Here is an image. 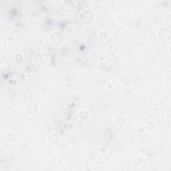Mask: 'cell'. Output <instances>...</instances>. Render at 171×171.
<instances>
[{
  "mask_svg": "<svg viewBox=\"0 0 171 171\" xmlns=\"http://www.w3.org/2000/svg\"><path fill=\"white\" fill-rule=\"evenodd\" d=\"M79 18L80 22L85 25H90L94 22L95 14L92 10L89 9H83L80 12Z\"/></svg>",
  "mask_w": 171,
  "mask_h": 171,
  "instance_id": "obj_1",
  "label": "cell"
},
{
  "mask_svg": "<svg viewBox=\"0 0 171 171\" xmlns=\"http://www.w3.org/2000/svg\"><path fill=\"white\" fill-rule=\"evenodd\" d=\"M112 25L116 31L122 32L126 28V20L122 16H117L112 19Z\"/></svg>",
  "mask_w": 171,
  "mask_h": 171,
  "instance_id": "obj_2",
  "label": "cell"
},
{
  "mask_svg": "<svg viewBox=\"0 0 171 171\" xmlns=\"http://www.w3.org/2000/svg\"><path fill=\"white\" fill-rule=\"evenodd\" d=\"M40 62L45 67L52 66L55 61V57L52 53L49 52H43L40 56Z\"/></svg>",
  "mask_w": 171,
  "mask_h": 171,
  "instance_id": "obj_3",
  "label": "cell"
},
{
  "mask_svg": "<svg viewBox=\"0 0 171 171\" xmlns=\"http://www.w3.org/2000/svg\"><path fill=\"white\" fill-rule=\"evenodd\" d=\"M50 40L52 45L59 46H61L63 43V40H64V38H63L62 33L58 32H55L50 34Z\"/></svg>",
  "mask_w": 171,
  "mask_h": 171,
  "instance_id": "obj_4",
  "label": "cell"
},
{
  "mask_svg": "<svg viewBox=\"0 0 171 171\" xmlns=\"http://www.w3.org/2000/svg\"><path fill=\"white\" fill-rule=\"evenodd\" d=\"M158 38L162 42H168L171 38V32L170 28H162L159 30Z\"/></svg>",
  "mask_w": 171,
  "mask_h": 171,
  "instance_id": "obj_5",
  "label": "cell"
},
{
  "mask_svg": "<svg viewBox=\"0 0 171 171\" xmlns=\"http://www.w3.org/2000/svg\"><path fill=\"white\" fill-rule=\"evenodd\" d=\"M75 3L71 0H66L62 3L61 8L63 12L67 13H71L75 9Z\"/></svg>",
  "mask_w": 171,
  "mask_h": 171,
  "instance_id": "obj_6",
  "label": "cell"
},
{
  "mask_svg": "<svg viewBox=\"0 0 171 171\" xmlns=\"http://www.w3.org/2000/svg\"><path fill=\"white\" fill-rule=\"evenodd\" d=\"M38 106L34 102H29L26 106V111L29 115H34L38 112Z\"/></svg>",
  "mask_w": 171,
  "mask_h": 171,
  "instance_id": "obj_7",
  "label": "cell"
},
{
  "mask_svg": "<svg viewBox=\"0 0 171 171\" xmlns=\"http://www.w3.org/2000/svg\"><path fill=\"white\" fill-rule=\"evenodd\" d=\"M120 83L124 87L128 88V87H130L132 85L133 80L131 76L128 75H124L120 78Z\"/></svg>",
  "mask_w": 171,
  "mask_h": 171,
  "instance_id": "obj_8",
  "label": "cell"
},
{
  "mask_svg": "<svg viewBox=\"0 0 171 171\" xmlns=\"http://www.w3.org/2000/svg\"><path fill=\"white\" fill-rule=\"evenodd\" d=\"M106 53L110 57H115L118 53V47L115 44H110L107 46L106 48Z\"/></svg>",
  "mask_w": 171,
  "mask_h": 171,
  "instance_id": "obj_9",
  "label": "cell"
},
{
  "mask_svg": "<svg viewBox=\"0 0 171 171\" xmlns=\"http://www.w3.org/2000/svg\"><path fill=\"white\" fill-rule=\"evenodd\" d=\"M98 162L101 165L105 166L110 161L109 155L107 153H102L98 156Z\"/></svg>",
  "mask_w": 171,
  "mask_h": 171,
  "instance_id": "obj_10",
  "label": "cell"
},
{
  "mask_svg": "<svg viewBox=\"0 0 171 171\" xmlns=\"http://www.w3.org/2000/svg\"><path fill=\"white\" fill-rule=\"evenodd\" d=\"M48 141L50 145H56L60 141V136L56 134H50L48 137Z\"/></svg>",
  "mask_w": 171,
  "mask_h": 171,
  "instance_id": "obj_11",
  "label": "cell"
},
{
  "mask_svg": "<svg viewBox=\"0 0 171 171\" xmlns=\"http://www.w3.org/2000/svg\"><path fill=\"white\" fill-rule=\"evenodd\" d=\"M114 122H115V125L117 126H122L125 125L126 122V117L123 115H119L115 117V120H114Z\"/></svg>",
  "mask_w": 171,
  "mask_h": 171,
  "instance_id": "obj_12",
  "label": "cell"
},
{
  "mask_svg": "<svg viewBox=\"0 0 171 171\" xmlns=\"http://www.w3.org/2000/svg\"><path fill=\"white\" fill-rule=\"evenodd\" d=\"M6 140L7 141L9 142V143H13L14 142L16 139H17V136L15 135V133H13L12 132H9L6 135Z\"/></svg>",
  "mask_w": 171,
  "mask_h": 171,
  "instance_id": "obj_13",
  "label": "cell"
},
{
  "mask_svg": "<svg viewBox=\"0 0 171 171\" xmlns=\"http://www.w3.org/2000/svg\"><path fill=\"white\" fill-rule=\"evenodd\" d=\"M78 117L80 119H81V120H84V121H85V120H87L88 119L89 113L88 111H87V110H82L79 112Z\"/></svg>",
  "mask_w": 171,
  "mask_h": 171,
  "instance_id": "obj_14",
  "label": "cell"
},
{
  "mask_svg": "<svg viewBox=\"0 0 171 171\" xmlns=\"http://www.w3.org/2000/svg\"><path fill=\"white\" fill-rule=\"evenodd\" d=\"M145 128L148 132H151L155 129V123L152 121H148L145 123Z\"/></svg>",
  "mask_w": 171,
  "mask_h": 171,
  "instance_id": "obj_15",
  "label": "cell"
},
{
  "mask_svg": "<svg viewBox=\"0 0 171 171\" xmlns=\"http://www.w3.org/2000/svg\"><path fill=\"white\" fill-rule=\"evenodd\" d=\"M143 159L140 156H136L133 159V164L136 166H139L142 164Z\"/></svg>",
  "mask_w": 171,
  "mask_h": 171,
  "instance_id": "obj_16",
  "label": "cell"
},
{
  "mask_svg": "<svg viewBox=\"0 0 171 171\" xmlns=\"http://www.w3.org/2000/svg\"><path fill=\"white\" fill-rule=\"evenodd\" d=\"M76 126L78 128H82L84 127L85 126V123L84 120H81V119H79L76 121Z\"/></svg>",
  "mask_w": 171,
  "mask_h": 171,
  "instance_id": "obj_17",
  "label": "cell"
},
{
  "mask_svg": "<svg viewBox=\"0 0 171 171\" xmlns=\"http://www.w3.org/2000/svg\"><path fill=\"white\" fill-rule=\"evenodd\" d=\"M100 37L102 39H106L108 38V33L106 31H102L100 33Z\"/></svg>",
  "mask_w": 171,
  "mask_h": 171,
  "instance_id": "obj_18",
  "label": "cell"
},
{
  "mask_svg": "<svg viewBox=\"0 0 171 171\" xmlns=\"http://www.w3.org/2000/svg\"><path fill=\"white\" fill-rule=\"evenodd\" d=\"M64 129L66 131L70 132L73 129V125L70 123H66L64 125Z\"/></svg>",
  "mask_w": 171,
  "mask_h": 171,
  "instance_id": "obj_19",
  "label": "cell"
},
{
  "mask_svg": "<svg viewBox=\"0 0 171 171\" xmlns=\"http://www.w3.org/2000/svg\"><path fill=\"white\" fill-rule=\"evenodd\" d=\"M170 15L171 14L170 13H169V15L167 16V18H166V25H167V27H168V28H170Z\"/></svg>",
  "mask_w": 171,
  "mask_h": 171,
  "instance_id": "obj_20",
  "label": "cell"
},
{
  "mask_svg": "<svg viewBox=\"0 0 171 171\" xmlns=\"http://www.w3.org/2000/svg\"><path fill=\"white\" fill-rule=\"evenodd\" d=\"M166 78L170 81V70H169L168 71L166 72Z\"/></svg>",
  "mask_w": 171,
  "mask_h": 171,
  "instance_id": "obj_21",
  "label": "cell"
}]
</instances>
